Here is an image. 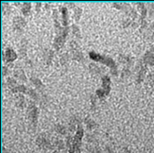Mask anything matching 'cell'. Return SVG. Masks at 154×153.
Returning <instances> with one entry per match:
<instances>
[{
  "label": "cell",
  "instance_id": "cell-1",
  "mask_svg": "<svg viewBox=\"0 0 154 153\" xmlns=\"http://www.w3.org/2000/svg\"><path fill=\"white\" fill-rule=\"evenodd\" d=\"M89 57L90 59H92L93 61H96L100 63H103L104 65L108 66V67L111 68V72L113 76H116L117 75V66L116 64V62L113 60L108 56H105V55H101V54H98V53L95 52V51H91L89 53Z\"/></svg>",
  "mask_w": 154,
  "mask_h": 153
},
{
  "label": "cell",
  "instance_id": "cell-2",
  "mask_svg": "<svg viewBox=\"0 0 154 153\" xmlns=\"http://www.w3.org/2000/svg\"><path fill=\"white\" fill-rule=\"evenodd\" d=\"M84 130L82 124H79L77 128L76 133L74 136V141H73L72 148L69 150V153H82L80 152V145H82V140L83 137Z\"/></svg>",
  "mask_w": 154,
  "mask_h": 153
},
{
  "label": "cell",
  "instance_id": "cell-3",
  "mask_svg": "<svg viewBox=\"0 0 154 153\" xmlns=\"http://www.w3.org/2000/svg\"><path fill=\"white\" fill-rule=\"evenodd\" d=\"M28 116L33 128L36 129L37 122H38V109L34 101L28 100Z\"/></svg>",
  "mask_w": 154,
  "mask_h": 153
},
{
  "label": "cell",
  "instance_id": "cell-4",
  "mask_svg": "<svg viewBox=\"0 0 154 153\" xmlns=\"http://www.w3.org/2000/svg\"><path fill=\"white\" fill-rule=\"evenodd\" d=\"M68 32H69V26H66V28H63V30L60 34L56 35L54 39V43H53V47H54L55 50H60L63 46L65 40L67 38Z\"/></svg>",
  "mask_w": 154,
  "mask_h": 153
},
{
  "label": "cell",
  "instance_id": "cell-5",
  "mask_svg": "<svg viewBox=\"0 0 154 153\" xmlns=\"http://www.w3.org/2000/svg\"><path fill=\"white\" fill-rule=\"evenodd\" d=\"M11 91L12 93H22V94L29 96L32 99H34V100H36V101L39 100V96L37 94V92L35 90H33L32 88L26 87V86H25L23 84L15 86L14 88L11 89Z\"/></svg>",
  "mask_w": 154,
  "mask_h": 153
},
{
  "label": "cell",
  "instance_id": "cell-6",
  "mask_svg": "<svg viewBox=\"0 0 154 153\" xmlns=\"http://www.w3.org/2000/svg\"><path fill=\"white\" fill-rule=\"evenodd\" d=\"M70 46H71V52H72L73 60H75V61H78V62H82L83 61V55L79 50V44L75 41H72L70 44Z\"/></svg>",
  "mask_w": 154,
  "mask_h": 153
},
{
  "label": "cell",
  "instance_id": "cell-7",
  "mask_svg": "<svg viewBox=\"0 0 154 153\" xmlns=\"http://www.w3.org/2000/svg\"><path fill=\"white\" fill-rule=\"evenodd\" d=\"M12 25H13V29L15 30H22L26 25V19L22 16H15L13 18V21H12Z\"/></svg>",
  "mask_w": 154,
  "mask_h": 153
},
{
  "label": "cell",
  "instance_id": "cell-8",
  "mask_svg": "<svg viewBox=\"0 0 154 153\" xmlns=\"http://www.w3.org/2000/svg\"><path fill=\"white\" fill-rule=\"evenodd\" d=\"M36 144L41 148H43V149H53V148H54V147H55L54 145H52L50 143L49 140H48V139L43 137V136H40V137L37 138Z\"/></svg>",
  "mask_w": 154,
  "mask_h": 153
},
{
  "label": "cell",
  "instance_id": "cell-9",
  "mask_svg": "<svg viewBox=\"0 0 154 153\" xmlns=\"http://www.w3.org/2000/svg\"><path fill=\"white\" fill-rule=\"evenodd\" d=\"M52 17H53V22H54V29H55L56 35H58L63 30V28L61 26V24H60V21H59V12H58V10H56V9L53 10Z\"/></svg>",
  "mask_w": 154,
  "mask_h": 153
},
{
  "label": "cell",
  "instance_id": "cell-10",
  "mask_svg": "<svg viewBox=\"0 0 154 153\" xmlns=\"http://www.w3.org/2000/svg\"><path fill=\"white\" fill-rule=\"evenodd\" d=\"M17 59V54L14 52V50L8 47V48H6L5 50V58L4 60L7 62V63H12V62H14L15 60Z\"/></svg>",
  "mask_w": 154,
  "mask_h": 153
},
{
  "label": "cell",
  "instance_id": "cell-11",
  "mask_svg": "<svg viewBox=\"0 0 154 153\" xmlns=\"http://www.w3.org/2000/svg\"><path fill=\"white\" fill-rule=\"evenodd\" d=\"M143 63L145 65L154 66V52L153 50L148 51L143 58Z\"/></svg>",
  "mask_w": 154,
  "mask_h": 153
},
{
  "label": "cell",
  "instance_id": "cell-12",
  "mask_svg": "<svg viewBox=\"0 0 154 153\" xmlns=\"http://www.w3.org/2000/svg\"><path fill=\"white\" fill-rule=\"evenodd\" d=\"M101 79H102V89L106 93V95L108 96L111 92V79L109 76H107V75L102 76Z\"/></svg>",
  "mask_w": 154,
  "mask_h": 153
},
{
  "label": "cell",
  "instance_id": "cell-13",
  "mask_svg": "<svg viewBox=\"0 0 154 153\" xmlns=\"http://www.w3.org/2000/svg\"><path fill=\"white\" fill-rule=\"evenodd\" d=\"M61 13H62V20L63 28L68 26V11L66 7H61Z\"/></svg>",
  "mask_w": 154,
  "mask_h": 153
},
{
  "label": "cell",
  "instance_id": "cell-14",
  "mask_svg": "<svg viewBox=\"0 0 154 153\" xmlns=\"http://www.w3.org/2000/svg\"><path fill=\"white\" fill-rule=\"evenodd\" d=\"M146 67L144 63H142L141 65H140V69H139L138 74H137V82L138 83L143 81V79L146 76Z\"/></svg>",
  "mask_w": 154,
  "mask_h": 153
},
{
  "label": "cell",
  "instance_id": "cell-15",
  "mask_svg": "<svg viewBox=\"0 0 154 153\" xmlns=\"http://www.w3.org/2000/svg\"><path fill=\"white\" fill-rule=\"evenodd\" d=\"M30 81H31V82L34 84V86H35V88L37 89V90H39L40 92H42L43 93V91H44V88H45V86H44V84H43V82L40 81V79L38 78H34V77H32L31 78H30Z\"/></svg>",
  "mask_w": 154,
  "mask_h": 153
},
{
  "label": "cell",
  "instance_id": "cell-16",
  "mask_svg": "<svg viewBox=\"0 0 154 153\" xmlns=\"http://www.w3.org/2000/svg\"><path fill=\"white\" fill-rule=\"evenodd\" d=\"M13 73H14V77L19 79V81H26V77L25 75V73L23 71V69L21 68H16L14 71H13Z\"/></svg>",
  "mask_w": 154,
  "mask_h": 153
},
{
  "label": "cell",
  "instance_id": "cell-17",
  "mask_svg": "<svg viewBox=\"0 0 154 153\" xmlns=\"http://www.w3.org/2000/svg\"><path fill=\"white\" fill-rule=\"evenodd\" d=\"M119 61L121 62L122 63H124V64H126L127 66H131L132 63H133V60L131 58V57H129V56H126V55H119Z\"/></svg>",
  "mask_w": 154,
  "mask_h": 153
},
{
  "label": "cell",
  "instance_id": "cell-18",
  "mask_svg": "<svg viewBox=\"0 0 154 153\" xmlns=\"http://www.w3.org/2000/svg\"><path fill=\"white\" fill-rule=\"evenodd\" d=\"M15 103H16V106L18 108H20V109H23L26 105H28V103H26V98H25V96H18L17 97H16V100H15Z\"/></svg>",
  "mask_w": 154,
  "mask_h": 153
},
{
  "label": "cell",
  "instance_id": "cell-19",
  "mask_svg": "<svg viewBox=\"0 0 154 153\" xmlns=\"http://www.w3.org/2000/svg\"><path fill=\"white\" fill-rule=\"evenodd\" d=\"M31 9V3L30 2H24L21 7V11L25 16H28L30 12Z\"/></svg>",
  "mask_w": 154,
  "mask_h": 153
},
{
  "label": "cell",
  "instance_id": "cell-20",
  "mask_svg": "<svg viewBox=\"0 0 154 153\" xmlns=\"http://www.w3.org/2000/svg\"><path fill=\"white\" fill-rule=\"evenodd\" d=\"M80 124L79 120L76 117H72L71 118V121L69 122V131H74L76 128H78V126Z\"/></svg>",
  "mask_w": 154,
  "mask_h": 153
},
{
  "label": "cell",
  "instance_id": "cell-21",
  "mask_svg": "<svg viewBox=\"0 0 154 153\" xmlns=\"http://www.w3.org/2000/svg\"><path fill=\"white\" fill-rule=\"evenodd\" d=\"M138 9L141 11V20H145L146 16V12H148V9L144 3H137Z\"/></svg>",
  "mask_w": 154,
  "mask_h": 153
},
{
  "label": "cell",
  "instance_id": "cell-22",
  "mask_svg": "<svg viewBox=\"0 0 154 153\" xmlns=\"http://www.w3.org/2000/svg\"><path fill=\"white\" fill-rule=\"evenodd\" d=\"M89 69H90V72L93 73V74H100V73L102 72V68L99 67L98 65L95 64V63H90L89 65Z\"/></svg>",
  "mask_w": 154,
  "mask_h": 153
},
{
  "label": "cell",
  "instance_id": "cell-23",
  "mask_svg": "<svg viewBox=\"0 0 154 153\" xmlns=\"http://www.w3.org/2000/svg\"><path fill=\"white\" fill-rule=\"evenodd\" d=\"M20 55L23 59L26 57V41L23 40L22 43L20 44Z\"/></svg>",
  "mask_w": 154,
  "mask_h": 153
},
{
  "label": "cell",
  "instance_id": "cell-24",
  "mask_svg": "<svg viewBox=\"0 0 154 153\" xmlns=\"http://www.w3.org/2000/svg\"><path fill=\"white\" fill-rule=\"evenodd\" d=\"M52 58H53V51L52 50H45V63L48 65H49L51 63Z\"/></svg>",
  "mask_w": 154,
  "mask_h": 153
},
{
  "label": "cell",
  "instance_id": "cell-25",
  "mask_svg": "<svg viewBox=\"0 0 154 153\" xmlns=\"http://www.w3.org/2000/svg\"><path fill=\"white\" fill-rule=\"evenodd\" d=\"M84 122H85L86 127H87V129H88V130H93L94 128H96V126H97L96 122L94 121V120H92L91 118H85Z\"/></svg>",
  "mask_w": 154,
  "mask_h": 153
},
{
  "label": "cell",
  "instance_id": "cell-26",
  "mask_svg": "<svg viewBox=\"0 0 154 153\" xmlns=\"http://www.w3.org/2000/svg\"><path fill=\"white\" fill-rule=\"evenodd\" d=\"M82 9L79 8V7H76L74 9V19L76 22L79 21L80 16H82Z\"/></svg>",
  "mask_w": 154,
  "mask_h": 153
},
{
  "label": "cell",
  "instance_id": "cell-27",
  "mask_svg": "<svg viewBox=\"0 0 154 153\" xmlns=\"http://www.w3.org/2000/svg\"><path fill=\"white\" fill-rule=\"evenodd\" d=\"M71 28H72L73 35H74L76 38L79 39V38H80V30H79V26H78L76 24H73Z\"/></svg>",
  "mask_w": 154,
  "mask_h": 153
},
{
  "label": "cell",
  "instance_id": "cell-28",
  "mask_svg": "<svg viewBox=\"0 0 154 153\" xmlns=\"http://www.w3.org/2000/svg\"><path fill=\"white\" fill-rule=\"evenodd\" d=\"M55 130H56V131L58 132V133H60V134H62V135H65L66 134V129H65V127H64L63 125H61V124L56 125Z\"/></svg>",
  "mask_w": 154,
  "mask_h": 153
},
{
  "label": "cell",
  "instance_id": "cell-29",
  "mask_svg": "<svg viewBox=\"0 0 154 153\" xmlns=\"http://www.w3.org/2000/svg\"><path fill=\"white\" fill-rule=\"evenodd\" d=\"M7 85H8V87L10 89H12V88H14L15 86H17V83H16V81L14 78H9L8 79H7Z\"/></svg>",
  "mask_w": 154,
  "mask_h": 153
},
{
  "label": "cell",
  "instance_id": "cell-30",
  "mask_svg": "<svg viewBox=\"0 0 154 153\" xmlns=\"http://www.w3.org/2000/svg\"><path fill=\"white\" fill-rule=\"evenodd\" d=\"M11 6L9 5V3H2V11L4 14H9V13L11 12Z\"/></svg>",
  "mask_w": 154,
  "mask_h": 153
},
{
  "label": "cell",
  "instance_id": "cell-31",
  "mask_svg": "<svg viewBox=\"0 0 154 153\" xmlns=\"http://www.w3.org/2000/svg\"><path fill=\"white\" fill-rule=\"evenodd\" d=\"M96 94H97V96L99 98V99H101V100H103V99L107 96L106 95V93L104 92V90L101 88V89H97L96 91Z\"/></svg>",
  "mask_w": 154,
  "mask_h": 153
},
{
  "label": "cell",
  "instance_id": "cell-32",
  "mask_svg": "<svg viewBox=\"0 0 154 153\" xmlns=\"http://www.w3.org/2000/svg\"><path fill=\"white\" fill-rule=\"evenodd\" d=\"M55 147L58 148V149H63L65 147L64 142L63 140H61V139H57L55 141Z\"/></svg>",
  "mask_w": 154,
  "mask_h": 153
},
{
  "label": "cell",
  "instance_id": "cell-33",
  "mask_svg": "<svg viewBox=\"0 0 154 153\" xmlns=\"http://www.w3.org/2000/svg\"><path fill=\"white\" fill-rule=\"evenodd\" d=\"M68 60H69V56H68L67 53H66V54H63L62 56V58H61V63L63 65H65L66 63H68Z\"/></svg>",
  "mask_w": 154,
  "mask_h": 153
},
{
  "label": "cell",
  "instance_id": "cell-34",
  "mask_svg": "<svg viewBox=\"0 0 154 153\" xmlns=\"http://www.w3.org/2000/svg\"><path fill=\"white\" fill-rule=\"evenodd\" d=\"M91 103H92V109L96 107V103H97V97L96 96H91Z\"/></svg>",
  "mask_w": 154,
  "mask_h": 153
},
{
  "label": "cell",
  "instance_id": "cell-35",
  "mask_svg": "<svg viewBox=\"0 0 154 153\" xmlns=\"http://www.w3.org/2000/svg\"><path fill=\"white\" fill-rule=\"evenodd\" d=\"M130 74H131V72H130V70L128 69V68H126V69H124L123 70V73H122V78H128V76H130Z\"/></svg>",
  "mask_w": 154,
  "mask_h": 153
},
{
  "label": "cell",
  "instance_id": "cell-36",
  "mask_svg": "<svg viewBox=\"0 0 154 153\" xmlns=\"http://www.w3.org/2000/svg\"><path fill=\"white\" fill-rule=\"evenodd\" d=\"M41 7H42V3H41V2H36V3H35V10H36V12H40V11H41Z\"/></svg>",
  "mask_w": 154,
  "mask_h": 153
},
{
  "label": "cell",
  "instance_id": "cell-37",
  "mask_svg": "<svg viewBox=\"0 0 154 153\" xmlns=\"http://www.w3.org/2000/svg\"><path fill=\"white\" fill-rule=\"evenodd\" d=\"M148 9V8H146ZM148 11L150 13V14L152 15V13L154 12V6H153V4H151V3H149V9H148Z\"/></svg>",
  "mask_w": 154,
  "mask_h": 153
},
{
  "label": "cell",
  "instance_id": "cell-38",
  "mask_svg": "<svg viewBox=\"0 0 154 153\" xmlns=\"http://www.w3.org/2000/svg\"><path fill=\"white\" fill-rule=\"evenodd\" d=\"M2 72H3V76H4V77L9 74V69H8V67H7L6 65L2 67Z\"/></svg>",
  "mask_w": 154,
  "mask_h": 153
},
{
  "label": "cell",
  "instance_id": "cell-39",
  "mask_svg": "<svg viewBox=\"0 0 154 153\" xmlns=\"http://www.w3.org/2000/svg\"><path fill=\"white\" fill-rule=\"evenodd\" d=\"M151 79H154V70L150 73V74H149V76Z\"/></svg>",
  "mask_w": 154,
  "mask_h": 153
},
{
  "label": "cell",
  "instance_id": "cell-40",
  "mask_svg": "<svg viewBox=\"0 0 154 153\" xmlns=\"http://www.w3.org/2000/svg\"><path fill=\"white\" fill-rule=\"evenodd\" d=\"M49 9H50V5L49 4H45V10L48 11Z\"/></svg>",
  "mask_w": 154,
  "mask_h": 153
},
{
  "label": "cell",
  "instance_id": "cell-41",
  "mask_svg": "<svg viewBox=\"0 0 154 153\" xmlns=\"http://www.w3.org/2000/svg\"><path fill=\"white\" fill-rule=\"evenodd\" d=\"M124 150H125V152H126V153H132L131 151H130V150H129L128 148H124Z\"/></svg>",
  "mask_w": 154,
  "mask_h": 153
},
{
  "label": "cell",
  "instance_id": "cell-42",
  "mask_svg": "<svg viewBox=\"0 0 154 153\" xmlns=\"http://www.w3.org/2000/svg\"><path fill=\"white\" fill-rule=\"evenodd\" d=\"M107 153H112V151L109 148H107Z\"/></svg>",
  "mask_w": 154,
  "mask_h": 153
},
{
  "label": "cell",
  "instance_id": "cell-43",
  "mask_svg": "<svg viewBox=\"0 0 154 153\" xmlns=\"http://www.w3.org/2000/svg\"><path fill=\"white\" fill-rule=\"evenodd\" d=\"M53 153H58V151H56V150H54V151H53Z\"/></svg>",
  "mask_w": 154,
  "mask_h": 153
}]
</instances>
